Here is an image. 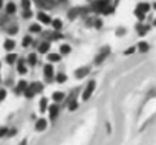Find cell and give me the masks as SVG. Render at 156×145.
<instances>
[{
  "label": "cell",
  "instance_id": "6",
  "mask_svg": "<svg viewBox=\"0 0 156 145\" xmlns=\"http://www.w3.org/2000/svg\"><path fill=\"white\" fill-rule=\"evenodd\" d=\"M28 87H29V84H28L25 80H20V81H19V84L16 86V93H17V95H20V93H25Z\"/></svg>",
  "mask_w": 156,
  "mask_h": 145
},
{
  "label": "cell",
  "instance_id": "4",
  "mask_svg": "<svg viewBox=\"0 0 156 145\" xmlns=\"http://www.w3.org/2000/svg\"><path fill=\"white\" fill-rule=\"evenodd\" d=\"M43 74H44L46 81H51V80L54 78V66H52V64H46V66L43 67Z\"/></svg>",
  "mask_w": 156,
  "mask_h": 145
},
{
  "label": "cell",
  "instance_id": "27",
  "mask_svg": "<svg viewBox=\"0 0 156 145\" xmlns=\"http://www.w3.org/2000/svg\"><path fill=\"white\" fill-rule=\"evenodd\" d=\"M138 29H139V35H145V34L148 32V29H150V28H148V26H142V28H141V26H138Z\"/></svg>",
  "mask_w": 156,
  "mask_h": 145
},
{
  "label": "cell",
  "instance_id": "33",
  "mask_svg": "<svg viewBox=\"0 0 156 145\" xmlns=\"http://www.w3.org/2000/svg\"><path fill=\"white\" fill-rule=\"evenodd\" d=\"M31 17H32L31 11H23V19H31Z\"/></svg>",
  "mask_w": 156,
  "mask_h": 145
},
{
  "label": "cell",
  "instance_id": "19",
  "mask_svg": "<svg viewBox=\"0 0 156 145\" xmlns=\"http://www.w3.org/2000/svg\"><path fill=\"white\" fill-rule=\"evenodd\" d=\"M60 52H61V55H67L70 52V46L69 44H61L60 46Z\"/></svg>",
  "mask_w": 156,
  "mask_h": 145
},
{
  "label": "cell",
  "instance_id": "13",
  "mask_svg": "<svg viewBox=\"0 0 156 145\" xmlns=\"http://www.w3.org/2000/svg\"><path fill=\"white\" fill-rule=\"evenodd\" d=\"M52 99L55 101V104H60V102L64 99V93H63V92H55V93L52 95Z\"/></svg>",
  "mask_w": 156,
  "mask_h": 145
},
{
  "label": "cell",
  "instance_id": "42",
  "mask_svg": "<svg viewBox=\"0 0 156 145\" xmlns=\"http://www.w3.org/2000/svg\"><path fill=\"white\" fill-rule=\"evenodd\" d=\"M0 67H2V64H0Z\"/></svg>",
  "mask_w": 156,
  "mask_h": 145
},
{
  "label": "cell",
  "instance_id": "8",
  "mask_svg": "<svg viewBox=\"0 0 156 145\" xmlns=\"http://www.w3.org/2000/svg\"><path fill=\"white\" fill-rule=\"evenodd\" d=\"M89 72H90V69H89V67H80L78 70H75V77H76L78 80H83V78L89 74Z\"/></svg>",
  "mask_w": 156,
  "mask_h": 145
},
{
  "label": "cell",
  "instance_id": "25",
  "mask_svg": "<svg viewBox=\"0 0 156 145\" xmlns=\"http://www.w3.org/2000/svg\"><path fill=\"white\" fill-rule=\"evenodd\" d=\"M29 31H31V32H34V34H38V32L41 31V26H40V25H31Z\"/></svg>",
  "mask_w": 156,
  "mask_h": 145
},
{
  "label": "cell",
  "instance_id": "21",
  "mask_svg": "<svg viewBox=\"0 0 156 145\" xmlns=\"http://www.w3.org/2000/svg\"><path fill=\"white\" fill-rule=\"evenodd\" d=\"M28 63H29V66H35V64H37V55H35V54H29Z\"/></svg>",
  "mask_w": 156,
  "mask_h": 145
},
{
  "label": "cell",
  "instance_id": "11",
  "mask_svg": "<svg viewBox=\"0 0 156 145\" xmlns=\"http://www.w3.org/2000/svg\"><path fill=\"white\" fill-rule=\"evenodd\" d=\"M37 19L41 22V23H46V25H49V23H52V20H51V17L48 16V14H44V12H38L37 14Z\"/></svg>",
  "mask_w": 156,
  "mask_h": 145
},
{
  "label": "cell",
  "instance_id": "30",
  "mask_svg": "<svg viewBox=\"0 0 156 145\" xmlns=\"http://www.w3.org/2000/svg\"><path fill=\"white\" fill-rule=\"evenodd\" d=\"M32 43V38L29 37V35H26V37H23V46H29Z\"/></svg>",
  "mask_w": 156,
  "mask_h": 145
},
{
  "label": "cell",
  "instance_id": "7",
  "mask_svg": "<svg viewBox=\"0 0 156 145\" xmlns=\"http://www.w3.org/2000/svg\"><path fill=\"white\" fill-rule=\"evenodd\" d=\"M35 2L44 9H51L55 6V0H35Z\"/></svg>",
  "mask_w": 156,
  "mask_h": 145
},
{
  "label": "cell",
  "instance_id": "31",
  "mask_svg": "<svg viewBox=\"0 0 156 145\" xmlns=\"http://www.w3.org/2000/svg\"><path fill=\"white\" fill-rule=\"evenodd\" d=\"M135 50H136V47L132 46V47H129V49L124 50V55H132V54H135Z\"/></svg>",
  "mask_w": 156,
  "mask_h": 145
},
{
  "label": "cell",
  "instance_id": "1",
  "mask_svg": "<svg viewBox=\"0 0 156 145\" xmlns=\"http://www.w3.org/2000/svg\"><path fill=\"white\" fill-rule=\"evenodd\" d=\"M41 90H43V84L41 83H32V84H29V87L26 89V92L23 93L28 99H31L34 95H37V93H41Z\"/></svg>",
  "mask_w": 156,
  "mask_h": 145
},
{
  "label": "cell",
  "instance_id": "23",
  "mask_svg": "<svg viewBox=\"0 0 156 145\" xmlns=\"http://www.w3.org/2000/svg\"><path fill=\"white\" fill-rule=\"evenodd\" d=\"M138 49H139V52L145 54V52L148 50V44H147L145 41H141V43H139V46H138Z\"/></svg>",
  "mask_w": 156,
  "mask_h": 145
},
{
  "label": "cell",
  "instance_id": "18",
  "mask_svg": "<svg viewBox=\"0 0 156 145\" xmlns=\"http://www.w3.org/2000/svg\"><path fill=\"white\" fill-rule=\"evenodd\" d=\"M52 26H54V29H55V31H60V29H61V26H63V23H61V20H60V19H55V20H52Z\"/></svg>",
  "mask_w": 156,
  "mask_h": 145
},
{
  "label": "cell",
  "instance_id": "20",
  "mask_svg": "<svg viewBox=\"0 0 156 145\" xmlns=\"http://www.w3.org/2000/svg\"><path fill=\"white\" fill-rule=\"evenodd\" d=\"M60 55L58 54H49L48 55V61H52V63H57V61H60Z\"/></svg>",
  "mask_w": 156,
  "mask_h": 145
},
{
  "label": "cell",
  "instance_id": "17",
  "mask_svg": "<svg viewBox=\"0 0 156 145\" xmlns=\"http://www.w3.org/2000/svg\"><path fill=\"white\" fill-rule=\"evenodd\" d=\"M16 61H17V55L16 54H8L6 55V63L8 64H14Z\"/></svg>",
  "mask_w": 156,
  "mask_h": 145
},
{
  "label": "cell",
  "instance_id": "41",
  "mask_svg": "<svg viewBox=\"0 0 156 145\" xmlns=\"http://www.w3.org/2000/svg\"><path fill=\"white\" fill-rule=\"evenodd\" d=\"M154 25H156V20H154Z\"/></svg>",
  "mask_w": 156,
  "mask_h": 145
},
{
  "label": "cell",
  "instance_id": "39",
  "mask_svg": "<svg viewBox=\"0 0 156 145\" xmlns=\"http://www.w3.org/2000/svg\"><path fill=\"white\" fill-rule=\"evenodd\" d=\"M153 8H154V9H156V2H154V3H153Z\"/></svg>",
  "mask_w": 156,
  "mask_h": 145
},
{
  "label": "cell",
  "instance_id": "3",
  "mask_svg": "<svg viewBox=\"0 0 156 145\" xmlns=\"http://www.w3.org/2000/svg\"><path fill=\"white\" fill-rule=\"evenodd\" d=\"M49 118H51V121H55L57 118H58V113H60V104H52V105H49Z\"/></svg>",
  "mask_w": 156,
  "mask_h": 145
},
{
  "label": "cell",
  "instance_id": "10",
  "mask_svg": "<svg viewBox=\"0 0 156 145\" xmlns=\"http://www.w3.org/2000/svg\"><path fill=\"white\" fill-rule=\"evenodd\" d=\"M17 72H19L20 75H23V74H26V72H28L26 64H25V60H19L17 61Z\"/></svg>",
  "mask_w": 156,
  "mask_h": 145
},
{
  "label": "cell",
  "instance_id": "15",
  "mask_svg": "<svg viewBox=\"0 0 156 145\" xmlns=\"http://www.w3.org/2000/svg\"><path fill=\"white\" fill-rule=\"evenodd\" d=\"M136 9L145 14V12L150 9V5H148V3H145V2H141V3H138V8H136Z\"/></svg>",
  "mask_w": 156,
  "mask_h": 145
},
{
  "label": "cell",
  "instance_id": "9",
  "mask_svg": "<svg viewBox=\"0 0 156 145\" xmlns=\"http://www.w3.org/2000/svg\"><path fill=\"white\" fill-rule=\"evenodd\" d=\"M109 52H110V49H109V47H104V49H103V52H101V54H100V55L97 57L95 63H97V64H101V63H103V61H104V60L107 58Z\"/></svg>",
  "mask_w": 156,
  "mask_h": 145
},
{
  "label": "cell",
  "instance_id": "5",
  "mask_svg": "<svg viewBox=\"0 0 156 145\" xmlns=\"http://www.w3.org/2000/svg\"><path fill=\"white\" fill-rule=\"evenodd\" d=\"M46 128H48V121L44 118H38L35 121V130L37 131H44Z\"/></svg>",
  "mask_w": 156,
  "mask_h": 145
},
{
  "label": "cell",
  "instance_id": "32",
  "mask_svg": "<svg viewBox=\"0 0 156 145\" xmlns=\"http://www.w3.org/2000/svg\"><path fill=\"white\" fill-rule=\"evenodd\" d=\"M6 98V90L5 89H0V101H3Z\"/></svg>",
  "mask_w": 156,
  "mask_h": 145
},
{
  "label": "cell",
  "instance_id": "29",
  "mask_svg": "<svg viewBox=\"0 0 156 145\" xmlns=\"http://www.w3.org/2000/svg\"><path fill=\"white\" fill-rule=\"evenodd\" d=\"M76 109H78V102H76V101H70V102H69V110L73 112V110H76Z\"/></svg>",
  "mask_w": 156,
  "mask_h": 145
},
{
  "label": "cell",
  "instance_id": "36",
  "mask_svg": "<svg viewBox=\"0 0 156 145\" xmlns=\"http://www.w3.org/2000/svg\"><path fill=\"white\" fill-rule=\"evenodd\" d=\"M95 26H97V28H101V26H103V22H101V20H97V22H95Z\"/></svg>",
  "mask_w": 156,
  "mask_h": 145
},
{
  "label": "cell",
  "instance_id": "38",
  "mask_svg": "<svg viewBox=\"0 0 156 145\" xmlns=\"http://www.w3.org/2000/svg\"><path fill=\"white\" fill-rule=\"evenodd\" d=\"M2 5H3V0H0V8H2Z\"/></svg>",
  "mask_w": 156,
  "mask_h": 145
},
{
  "label": "cell",
  "instance_id": "28",
  "mask_svg": "<svg viewBox=\"0 0 156 145\" xmlns=\"http://www.w3.org/2000/svg\"><path fill=\"white\" fill-rule=\"evenodd\" d=\"M66 80H67V77H66L64 74H58V75H57V83H64Z\"/></svg>",
  "mask_w": 156,
  "mask_h": 145
},
{
  "label": "cell",
  "instance_id": "16",
  "mask_svg": "<svg viewBox=\"0 0 156 145\" xmlns=\"http://www.w3.org/2000/svg\"><path fill=\"white\" fill-rule=\"evenodd\" d=\"M14 46H16V43H14V40H5V44H3V47L6 49V50H12L14 49Z\"/></svg>",
  "mask_w": 156,
  "mask_h": 145
},
{
  "label": "cell",
  "instance_id": "22",
  "mask_svg": "<svg viewBox=\"0 0 156 145\" xmlns=\"http://www.w3.org/2000/svg\"><path fill=\"white\" fill-rule=\"evenodd\" d=\"M16 11H17V8H16L14 3H8L6 5V14H14Z\"/></svg>",
  "mask_w": 156,
  "mask_h": 145
},
{
  "label": "cell",
  "instance_id": "12",
  "mask_svg": "<svg viewBox=\"0 0 156 145\" xmlns=\"http://www.w3.org/2000/svg\"><path fill=\"white\" fill-rule=\"evenodd\" d=\"M49 47H51V43H49V41H43V43L38 46V52H40V54H46V52L49 50Z\"/></svg>",
  "mask_w": 156,
  "mask_h": 145
},
{
  "label": "cell",
  "instance_id": "35",
  "mask_svg": "<svg viewBox=\"0 0 156 145\" xmlns=\"http://www.w3.org/2000/svg\"><path fill=\"white\" fill-rule=\"evenodd\" d=\"M16 134H17V130L12 128V130H9V134H8V136H16Z\"/></svg>",
  "mask_w": 156,
  "mask_h": 145
},
{
  "label": "cell",
  "instance_id": "34",
  "mask_svg": "<svg viewBox=\"0 0 156 145\" xmlns=\"http://www.w3.org/2000/svg\"><path fill=\"white\" fill-rule=\"evenodd\" d=\"M135 14L139 17V20H144V12H141V11H138V9H135Z\"/></svg>",
  "mask_w": 156,
  "mask_h": 145
},
{
  "label": "cell",
  "instance_id": "37",
  "mask_svg": "<svg viewBox=\"0 0 156 145\" xmlns=\"http://www.w3.org/2000/svg\"><path fill=\"white\" fill-rule=\"evenodd\" d=\"M8 32H9V34H16V32H17V26H14V28H11V29H9Z\"/></svg>",
  "mask_w": 156,
  "mask_h": 145
},
{
  "label": "cell",
  "instance_id": "24",
  "mask_svg": "<svg viewBox=\"0 0 156 145\" xmlns=\"http://www.w3.org/2000/svg\"><path fill=\"white\" fill-rule=\"evenodd\" d=\"M22 6H23V11H29V8H31V0H22Z\"/></svg>",
  "mask_w": 156,
  "mask_h": 145
},
{
  "label": "cell",
  "instance_id": "40",
  "mask_svg": "<svg viewBox=\"0 0 156 145\" xmlns=\"http://www.w3.org/2000/svg\"><path fill=\"white\" fill-rule=\"evenodd\" d=\"M104 2H107V3H110V0H104Z\"/></svg>",
  "mask_w": 156,
  "mask_h": 145
},
{
  "label": "cell",
  "instance_id": "2",
  "mask_svg": "<svg viewBox=\"0 0 156 145\" xmlns=\"http://www.w3.org/2000/svg\"><path fill=\"white\" fill-rule=\"evenodd\" d=\"M95 86H97L95 80H90V81L87 83L86 89H84V90H83V93H81V98H83L84 101H87V99L92 96V93H94V90H95Z\"/></svg>",
  "mask_w": 156,
  "mask_h": 145
},
{
  "label": "cell",
  "instance_id": "14",
  "mask_svg": "<svg viewBox=\"0 0 156 145\" xmlns=\"http://www.w3.org/2000/svg\"><path fill=\"white\" fill-rule=\"evenodd\" d=\"M48 102H49V99H48V98H41V99H40V112H41V113H44L46 110H49Z\"/></svg>",
  "mask_w": 156,
  "mask_h": 145
},
{
  "label": "cell",
  "instance_id": "26",
  "mask_svg": "<svg viewBox=\"0 0 156 145\" xmlns=\"http://www.w3.org/2000/svg\"><path fill=\"white\" fill-rule=\"evenodd\" d=\"M8 134H9V128L8 127H0V137L8 136Z\"/></svg>",
  "mask_w": 156,
  "mask_h": 145
}]
</instances>
